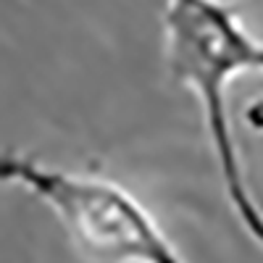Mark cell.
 I'll return each mask as SVG.
<instances>
[{
	"label": "cell",
	"instance_id": "obj_3",
	"mask_svg": "<svg viewBox=\"0 0 263 263\" xmlns=\"http://www.w3.org/2000/svg\"><path fill=\"white\" fill-rule=\"evenodd\" d=\"M245 121L250 129L255 132H263V98H258L255 103L248 105V111H245Z\"/></svg>",
	"mask_w": 263,
	"mask_h": 263
},
{
	"label": "cell",
	"instance_id": "obj_2",
	"mask_svg": "<svg viewBox=\"0 0 263 263\" xmlns=\"http://www.w3.org/2000/svg\"><path fill=\"white\" fill-rule=\"evenodd\" d=\"M0 177L45 203L87 260L184 263L142 203L111 179L63 171L16 153L0 161Z\"/></svg>",
	"mask_w": 263,
	"mask_h": 263
},
{
	"label": "cell",
	"instance_id": "obj_1",
	"mask_svg": "<svg viewBox=\"0 0 263 263\" xmlns=\"http://www.w3.org/2000/svg\"><path fill=\"white\" fill-rule=\"evenodd\" d=\"M163 32L174 82L190 87L200 100L229 203L250 237L263 245V211L248 190L227 114L232 77L263 71V42L253 40L239 21V8L224 0H166Z\"/></svg>",
	"mask_w": 263,
	"mask_h": 263
}]
</instances>
